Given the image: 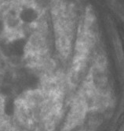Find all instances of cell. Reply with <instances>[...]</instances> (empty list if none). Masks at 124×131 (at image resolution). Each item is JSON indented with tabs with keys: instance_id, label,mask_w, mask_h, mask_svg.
<instances>
[{
	"instance_id": "cell-1",
	"label": "cell",
	"mask_w": 124,
	"mask_h": 131,
	"mask_svg": "<svg viewBox=\"0 0 124 131\" xmlns=\"http://www.w3.org/2000/svg\"><path fill=\"white\" fill-rule=\"evenodd\" d=\"M95 17L90 9L86 11L83 24L79 27L75 44V52L73 59L72 75L75 79L84 70L89 56L95 43Z\"/></svg>"
},
{
	"instance_id": "cell-2",
	"label": "cell",
	"mask_w": 124,
	"mask_h": 131,
	"mask_svg": "<svg viewBox=\"0 0 124 131\" xmlns=\"http://www.w3.org/2000/svg\"><path fill=\"white\" fill-rule=\"evenodd\" d=\"M54 24L57 48L60 54L66 58L70 54L73 38L74 20L72 9L63 4L57 6L54 12Z\"/></svg>"
}]
</instances>
